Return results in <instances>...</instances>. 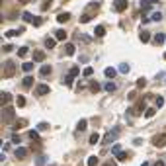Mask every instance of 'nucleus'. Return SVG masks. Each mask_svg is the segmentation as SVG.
<instances>
[{"instance_id":"30","label":"nucleus","mask_w":166,"mask_h":166,"mask_svg":"<svg viewBox=\"0 0 166 166\" xmlns=\"http://www.w3.org/2000/svg\"><path fill=\"white\" fill-rule=\"evenodd\" d=\"M86 164L88 166H98V156H90V158L86 160Z\"/></svg>"},{"instance_id":"22","label":"nucleus","mask_w":166,"mask_h":166,"mask_svg":"<svg viewBox=\"0 0 166 166\" xmlns=\"http://www.w3.org/2000/svg\"><path fill=\"white\" fill-rule=\"evenodd\" d=\"M74 51H76V47H74L72 43H66V47H65V53H66V55H74Z\"/></svg>"},{"instance_id":"4","label":"nucleus","mask_w":166,"mask_h":166,"mask_svg":"<svg viewBox=\"0 0 166 166\" xmlns=\"http://www.w3.org/2000/svg\"><path fill=\"white\" fill-rule=\"evenodd\" d=\"M152 145H155V147H158V148L166 147V133H158V135L152 137Z\"/></svg>"},{"instance_id":"3","label":"nucleus","mask_w":166,"mask_h":166,"mask_svg":"<svg viewBox=\"0 0 166 166\" xmlns=\"http://www.w3.org/2000/svg\"><path fill=\"white\" fill-rule=\"evenodd\" d=\"M117 135H119V127H113V129H110V131L106 133V137H104V145L113 143V141L117 139Z\"/></svg>"},{"instance_id":"24","label":"nucleus","mask_w":166,"mask_h":166,"mask_svg":"<svg viewBox=\"0 0 166 166\" xmlns=\"http://www.w3.org/2000/svg\"><path fill=\"white\" fill-rule=\"evenodd\" d=\"M141 41H143V43H148V41H151V33L148 31H141Z\"/></svg>"},{"instance_id":"12","label":"nucleus","mask_w":166,"mask_h":166,"mask_svg":"<svg viewBox=\"0 0 166 166\" xmlns=\"http://www.w3.org/2000/svg\"><path fill=\"white\" fill-rule=\"evenodd\" d=\"M152 43H155V45H162V43H166V35H164V33H156L155 39H152Z\"/></svg>"},{"instance_id":"7","label":"nucleus","mask_w":166,"mask_h":166,"mask_svg":"<svg viewBox=\"0 0 166 166\" xmlns=\"http://www.w3.org/2000/svg\"><path fill=\"white\" fill-rule=\"evenodd\" d=\"M49 90H51V88H49L47 84H37L35 86V94H37V96H45V94H49Z\"/></svg>"},{"instance_id":"8","label":"nucleus","mask_w":166,"mask_h":166,"mask_svg":"<svg viewBox=\"0 0 166 166\" xmlns=\"http://www.w3.org/2000/svg\"><path fill=\"white\" fill-rule=\"evenodd\" d=\"M24 127H27V119H16L14 121V125H12V129L14 131H18V129H24Z\"/></svg>"},{"instance_id":"42","label":"nucleus","mask_w":166,"mask_h":166,"mask_svg":"<svg viewBox=\"0 0 166 166\" xmlns=\"http://www.w3.org/2000/svg\"><path fill=\"white\" fill-rule=\"evenodd\" d=\"M41 24H43V20H41V18H35V20H33V26H35V27H39Z\"/></svg>"},{"instance_id":"26","label":"nucleus","mask_w":166,"mask_h":166,"mask_svg":"<svg viewBox=\"0 0 166 166\" xmlns=\"http://www.w3.org/2000/svg\"><path fill=\"white\" fill-rule=\"evenodd\" d=\"M55 37H57L59 41H63V39H66V33H65L63 30H57V31H55Z\"/></svg>"},{"instance_id":"33","label":"nucleus","mask_w":166,"mask_h":166,"mask_svg":"<svg viewBox=\"0 0 166 166\" xmlns=\"http://www.w3.org/2000/svg\"><path fill=\"white\" fill-rule=\"evenodd\" d=\"M74 78H76V76H74V74H70V72H69V74H66V78H65V82H66V84L70 86V84H72V80H74Z\"/></svg>"},{"instance_id":"29","label":"nucleus","mask_w":166,"mask_h":166,"mask_svg":"<svg viewBox=\"0 0 166 166\" xmlns=\"http://www.w3.org/2000/svg\"><path fill=\"white\" fill-rule=\"evenodd\" d=\"M16 104H18L20 107H26V98L24 96H16Z\"/></svg>"},{"instance_id":"28","label":"nucleus","mask_w":166,"mask_h":166,"mask_svg":"<svg viewBox=\"0 0 166 166\" xmlns=\"http://www.w3.org/2000/svg\"><path fill=\"white\" fill-rule=\"evenodd\" d=\"M22 18H24V22H31V24H33V20H35V18H33V16L30 14V12H24Z\"/></svg>"},{"instance_id":"27","label":"nucleus","mask_w":166,"mask_h":166,"mask_svg":"<svg viewBox=\"0 0 166 166\" xmlns=\"http://www.w3.org/2000/svg\"><path fill=\"white\" fill-rule=\"evenodd\" d=\"M22 70H24V72H31V70H33V63H24L22 65Z\"/></svg>"},{"instance_id":"19","label":"nucleus","mask_w":166,"mask_h":166,"mask_svg":"<svg viewBox=\"0 0 166 166\" xmlns=\"http://www.w3.org/2000/svg\"><path fill=\"white\" fill-rule=\"evenodd\" d=\"M22 33H24V30H10V31H6V37H18Z\"/></svg>"},{"instance_id":"31","label":"nucleus","mask_w":166,"mask_h":166,"mask_svg":"<svg viewBox=\"0 0 166 166\" xmlns=\"http://www.w3.org/2000/svg\"><path fill=\"white\" fill-rule=\"evenodd\" d=\"M104 90H106V92H115V84H113V82H107Z\"/></svg>"},{"instance_id":"2","label":"nucleus","mask_w":166,"mask_h":166,"mask_svg":"<svg viewBox=\"0 0 166 166\" xmlns=\"http://www.w3.org/2000/svg\"><path fill=\"white\" fill-rule=\"evenodd\" d=\"M14 72H16V65L12 63V61H6L4 66H2V76L10 78V76H14Z\"/></svg>"},{"instance_id":"39","label":"nucleus","mask_w":166,"mask_h":166,"mask_svg":"<svg viewBox=\"0 0 166 166\" xmlns=\"http://www.w3.org/2000/svg\"><path fill=\"white\" fill-rule=\"evenodd\" d=\"M156 106H158V107L164 106V98H162V96H156Z\"/></svg>"},{"instance_id":"43","label":"nucleus","mask_w":166,"mask_h":166,"mask_svg":"<svg viewBox=\"0 0 166 166\" xmlns=\"http://www.w3.org/2000/svg\"><path fill=\"white\" fill-rule=\"evenodd\" d=\"M119 70H121V72H127V70H129V65H125V63L119 65Z\"/></svg>"},{"instance_id":"49","label":"nucleus","mask_w":166,"mask_h":166,"mask_svg":"<svg viewBox=\"0 0 166 166\" xmlns=\"http://www.w3.org/2000/svg\"><path fill=\"white\" fill-rule=\"evenodd\" d=\"M20 2H22V4H26V2H30V0H20Z\"/></svg>"},{"instance_id":"50","label":"nucleus","mask_w":166,"mask_h":166,"mask_svg":"<svg viewBox=\"0 0 166 166\" xmlns=\"http://www.w3.org/2000/svg\"><path fill=\"white\" fill-rule=\"evenodd\" d=\"M141 166H148V162H143V164H141Z\"/></svg>"},{"instance_id":"51","label":"nucleus","mask_w":166,"mask_h":166,"mask_svg":"<svg viewBox=\"0 0 166 166\" xmlns=\"http://www.w3.org/2000/svg\"><path fill=\"white\" fill-rule=\"evenodd\" d=\"M164 59H166V53H164Z\"/></svg>"},{"instance_id":"25","label":"nucleus","mask_w":166,"mask_h":166,"mask_svg":"<svg viewBox=\"0 0 166 166\" xmlns=\"http://www.w3.org/2000/svg\"><path fill=\"white\" fill-rule=\"evenodd\" d=\"M88 141H90V145H96L100 141V135H98V133H92V135L88 137Z\"/></svg>"},{"instance_id":"21","label":"nucleus","mask_w":166,"mask_h":166,"mask_svg":"<svg viewBox=\"0 0 166 166\" xmlns=\"http://www.w3.org/2000/svg\"><path fill=\"white\" fill-rule=\"evenodd\" d=\"M55 39H53V37H47V39H45V47L47 49H55Z\"/></svg>"},{"instance_id":"11","label":"nucleus","mask_w":166,"mask_h":166,"mask_svg":"<svg viewBox=\"0 0 166 166\" xmlns=\"http://www.w3.org/2000/svg\"><path fill=\"white\" fill-rule=\"evenodd\" d=\"M88 88H90V92L96 94V92H100V90H102V86H100L98 80H90V82H88Z\"/></svg>"},{"instance_id":"48","label":"nucleus","mask_w":166,"mask_h":166,"mask_svg":"<svg viewBox=\"0 0 166 166\" xmlns=\"http://www.w3.org/2000/svg\"><path fill=\"white\" fill-rule=\"evenodd\" d=\"M155 166H164V162H162V160H158V162H155Z\"/></svg>"},{"instance_id":"32","label":"nucleus","mask_w":166,"mask_h":166,"mask_svg":"<svg viewBox=\"0 0 166 166\" xmlns=\"http://www.w3.org/2000/svg\"><path fill=\"white\" fill-rule=\"evenodd\" d=\"M155 113H156V110H152V107L145 110V115H147V117H155Z\"/></svg>"},{"instance_id":"23","label":"nucleus","mask_w":166,"mask_h":166,"mask_svg":"<svg viewBox=\"0 0 166 166\" xmlns=\"http://www.w3.org/2000/svg\"><path fill=\"white\" fill-rule=\"evenodd\" d=\"M51 4H53V0H41V10H49L51 8Z\"/></svg>"},{"instance_id":"1","label":"nucleus","mask_w":166,"mask_h":166,"mask_svg":"<svg viewBox=\"0 0 166 166\" xmlns=\"http://www.w3.org/2000/svg\"><path fill=\"white\" fill-rule=\"evenodd\" d=\"M14 117H16V111H14V107H12V106L2 107V123H4V125H10Z\"/></svg>"},{"instance_id":"44","label":"nucleus","mask_w":166,"mask_h":166,"mask_svg":"<svg viewBox=\"0 0 166 166\" xmlns=\"http://www.w3.org/2000/svg\"><path fill=\"white\" fill-rule=\"evenodd\" d=\"M43 162H45V158H43V156H37L35 164H37V166H43Z\"/></svg>"},{"instance_id":"10","label":"nucleus","mask_w":166,"mask_h":166,"mask_svg":"<svg viewBox=\"0 0 166 166\" xmlns=\"http://www.w3.org/2000/svg\"><path fill=\"white\" fill-rule=\"evenodd\" d=\"M26 156H27V148L26 147H18V148H16V158L24 160Z\"/></svg>"},{"instance_id":"15","label":"nucleus","mask_w":166,"mask_h":166,"mask_svg":"<svg viewBox=\"0 0 166 166\" xmlns=\"http://www.w3.org/2000/svg\"><path fill=\"white\" fill-rule=\"evenodd\" d=\"M104 74H106L107 78H115V76H117V70H115V69H111V66H107V69L104 70Z\"/></svg>"},{"instance_id":"34","label":"nucleus","mask_w":166,"mask_h":166,"mask_svg":"<svg viewBox=\"0 0 166 166\" xmlns=\"http://www.w3.org/2000/svg\"><path fill=\"white\" fill-rule=\"evenodd\" d=\"M27 55V47H20L18 49V57H26Z\"/></svg>"},{"instance_id":"45","label":"nucleus","mask_w":166,"mask_h":166,"mask_svg":"<svg viewBox=\"0 0 166 166\" xmlns=\"http://www.w3.org/2000/svg\"><path fill=\"white\" fill-rule=\"evenodd\" d=\"M12 49H14V47H12V45H4V47H2V51H4V53H10Z\"/></svg>"},{"instance_id":"35","label":"nucleus","mask_w":166,"mask_h":166,"mask_svg":"<svg viewBox=\"0 0 166 166\" xmlns=\"http://www.w3.org/2000/svg\"><path fill=\"white\" fill-rule=\"evenodd\" d=\"M27 137H30L31 141H37V139H39V135H37V131H30V133H27Z\"/></svg>"},{"instance_id":"17","label":"nucleus","mask_w":166,"mask_h":166,"mask_svg":"<svg viewBox=\"0 0 166 166\" xmlns=\"http://www.w3.org/2000/svg\"><path fill=\"white\" fill-rule=\"evenodd\" d=\"M86 127H88L86 119H80V121H78V125H76V131H78V133H82V131H86Z\"/></svg>"},{"instance_id":"37","label":"nucleus","mask_w":166,"mask_h":166,"mask_svg":"<svg viewBox=\"0 0 166 166\" xmlns=\"http://www.w3.org/2000/svg\"><path fill=\"white\" fill-rule=\"evenodd\" d=\"M90 18H92V14H82V16H80V22H82V24H86Z\"/></svg>"},{"instance_id":"16","label":"nucleus","mask_w":166,"mask_h":166,"mask_svg":"<svg viewBox=\"0 0 166 166\" xmlns=\"http://www.w3.org/2000/svg\"><path fill=\"white\" fill-rule=\"evenodd\" d=\"M39 74H41V76H49V74H51V66H49V65H43V66L39 69Z\"/></svg>"},{"instance_id":"36","label":"nucleus","mask_w":166,"mask_h":166,"mask_svg":"<svg viewBox=\"0 0 166 166\" xmlns=\"http://www.w3.org/2000/svg\"><path fill=\"white\" fill-rule=\"evenodd\" d=\"M12 143H14V145H20V143H22V137H20V135H12Z\"/></svg>"},{"instance_id":"20","label":"nucleus","mask_w":166,"mask_h":166,"mask_svg":"<svg viewBox=\"0 0 166 166\" xmlns=\"http://www.w3.org/2000/svg\"><path fill=\"white\" fill-rule=\"evenodd\" d=\"M22 84H24V88H31V86H33V76H26Z\"/></svg>"},{"instance_id":"5","label":"nucleus","mask_w":166,"mask_h":166,"mask_svg":"<svg viewBox=\"0 0 166 166\" xmlns=\"http://www.w3.org/2000/svg\"><path fill=\"white\" fill-rule=\"evenodd\" d=\"M0 102H2V107L10 106V102H12V94H10V92H6V90H2V94H0Z\"/></svg>"},{"instance_id":"41","label":"nucleus","mask_w":166,"mask_h":166,"mask_svg":"<svg viewBox=\"0 0 166 166\" xmlns=\"http://www.w3.org/2000/svg\"><path fill=\"white\" fill-rule=\"evenodd\" d=\"M152 20H155V22H160V20H162V14H160V12H156V14H152Z\"/></svg>"},{"instance_id":"40","label":"nucleus","mask_w":166,"mask_h":166,"mask_svg":"<svg viewBox=\"0 0 166 166\" xmlns=\"http://www.w3.org/2000/svg\"><path fill=\"white\" fill-rule=\"evenodd\" d=\"M145 84H147V80H145V78H139V80H137V88H143Z\"/></svg>"},{"instance_id":"14","label":"nucleus","mask_w":166,"mask_h":166,"mask_svg":"<svg viewBox=\"0 0 166 166\" xmlns=\"http://www.w3.org/2000/svg\"><path fill=\"white\" fill-rule=\"evenodd\" d=\"M69 20H70V14H69V12H63V14L57 16V22H59V24H65V22H69Z\"/></svg>"},{"instance_id":"38","label":"nucleus","mask_w":166,"mask_h":166,"mask_svg":"<svg viewBox=\"0 0 166 166\" xmlns=\"http://www.w3.org/2000/svg\"><path fill=\"white\" fill-rule=\"evenodd\" d=\"M82 74H84V76H86V78H90V74H94V70H92V66H88V69H84V72H82Z\"/></svg>"},{"instance_id":"46","label":"nucleus","mask_w":166,"mask_h":166,"mask_svg":"<svg viewBox=\"0 0 166 166\" xmlns=\"http://www.w3.org/2000/svg\"><path fill=\"white\" fill-rule=\"evenodd\" d=\"M47 127H49L47 123H39V127H37V129H39V131H43V129H47Z\"/></svg>"},{"instance_id":"9","label":"nucleus","mask_w":166,"mask_h":166,"mask_svg":"<svg viewBox=\"0 0 166 166\" xmlns=\"http://www.w3.org/2000/svg\"><path fill=\"white\" fill-rule=\"evenodd\" d=\"M113 155H115V158H117V160H125V158H127V155L121 151V147H119V145H115V147H113Z\"/></svg>"},{"instance_id":"47","label":"nucleus","mask_w":166,"mask_h":166,"mask_svg":"<svg viewBox=\"0 0 166 166\" xmlns=\"http://www.w3.org/2000/svg\"><path fill=\"white\" fill-rule=\"evenodd\" d=\"M104 166H115V162H111V160H110V162H104Z\"/></svg>"},{"instance_id":"6","label":"nucleus","mask_w":166,"mask_h":166,"mask_svg":"<svg viewBox=\"0 0 166 166\" xmlns=\"http://www.w3.org/2000/svg\"><path fill=\"white\" fill-rule=\"evenodd\" d=\"M127 6H129V2H127V0H115V2H113V10H115V12H123Z\"/></svg>"},{"instance_id":"13","label":"nucleus","mask_w":166,"mask_h":166,"mask_svg":"<svg viewBox=\"0 0 166 166\" xmlns=\"http://www.w3.org/2000/svg\"><path fill=\"white\" fill-rule=\"evenodd\" d=\"M43 59H45V53L43 51H39V49L33 51V61H35V63H43Z\"/></svg>"},{"instance_id":"18","label":"nucleus","mask_w":166,"mask_h":166,"mask_svg":"<svg viewBox=\"0 0 166 166\" xmlns=\"http://www.w3.org/2000/svg\"><path fill=\"white\" fill-rule=\"evenodd\" d=\"M94 35H96V37H104V35H106V27H104V26H98L96 30H94Z\"/></svg>"}]
</instances>
